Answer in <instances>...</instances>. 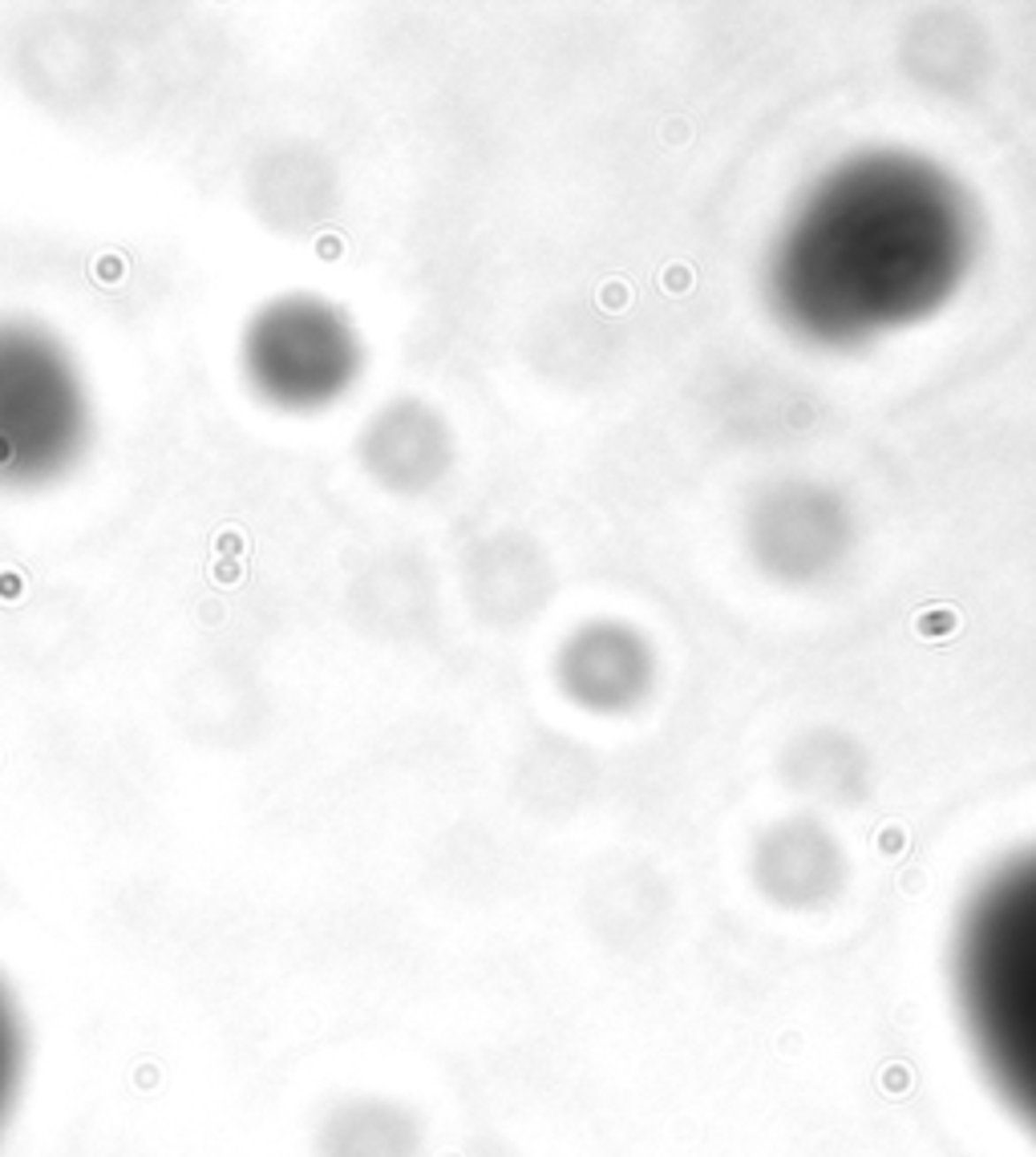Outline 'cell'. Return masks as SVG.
<instances>
[{"label": "cell", "mask_w": 1036, "mask_h": 1157, "mask_svg": "<svg viewBox=\"0 0 1036 1157\" xmlns=\"http://www.w3.org/2000/svg\"><path fill=\"white\" fill-rule=\"evenodd\" d=\"M951 628H956V612H923L919 615V631L931 636V640H935V636H948Z\"/></svg>", "instance_id": "6"}, {"label": "cell", "mask_w": 1036, "mask_h": 1157, "mask_svg": "<svg viewBox=\"0 0 1036 1157\" xmlns=\"http://www.w3.org/2000/svg\"><path fill=\"white\" fill-rule=\"evenodd\" d=\"M425 1133L409 1105L389 1097H345L316 1129V1157H422Z\"/></svg>", "instance_id": "4"}, {"label": "cell", "mask_w": 1036, "mask_h": 1157, "mask_svg": "<svg viewBox=\"0 0 1036 1157\" xmlns=\"http://www.w3.org/2000/svg\"><path fill=\"white\" fill-rule=\"evenodd\" d=\"M240 373L268 409L324 413L365 373V336L320 292H279L248 316Z\"/></svg>", "instance_id": "2"}, {"label": "cell", "mask_w": 1036, "mask_h": 1157, "mask_svg": "<svg viewBox=\"0 0 1036 1157\" xmlns=\"http://www.w3.org/2000/svg\"><path fill=\"white\" fill-rule=\"evenodd\" d=\"M94 441V392L77 353L33 316H0V490L69 478Z\"/></svg>", "instance_id": "1"}, {"label": "cell", "mask_w": 1036, "mask_h": 1157, "mask_svg": "<svg viewBox=\"0 0 1036 1157\" xmlns=\"http://www.w3.org/2000/svg\"><path fill=\"white\" fill-rule=\"evenodd\" d=\"M365 474L389 494H425L453 466V430L442 409L422 397L385 401L356 438Z\"/></svg>", "instance_id": "3"}, {"label": "cell", "mask_w": 1036, "mask_h": 1157, "mask_svg": "<svg viewBox=\"0 0 1036 1157\" xmlns=\"http://www.w3.org/2000/svg\"><path fill=\"white\" fill-rule=\"evenodd\" d=\"M20 1081V1020L12 1008V995L0 984V1121L9 1113Z\"/></svg>", "instance_id": "5"}]
</instances>
